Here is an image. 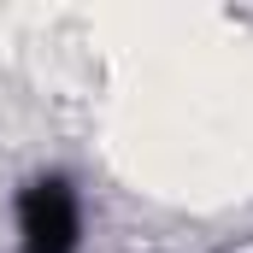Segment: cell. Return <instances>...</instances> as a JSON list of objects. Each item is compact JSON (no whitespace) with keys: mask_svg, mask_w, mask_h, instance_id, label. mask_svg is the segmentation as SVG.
Here are the masks:
<instances>
[{"mask_svg":"<svg viewBox=\"0 0 253 253\" xmlns=\"http://www.w3.org/2000/svg\"><path fill=\"white\" fill-rule=\"evenodd\" d=\"M224 253H253V242H236V248H224Z\"/></svg>","mask_w":253,"mask_h":253,"instance_id":"7a4b0ae2","label":"cell"},{"mask_svg":"<svg viewBox=\"0 0 253 253\" xmlns=\"http://www.w3.org/2000/svg\"><path fill=\"white\" fill-rule=\"evenodd\" d=\"M83 200L65 177H36L18 189V248L24 253H77Z\"/></svg>","mask_w":253,"mask_h":253,"instance_id":"6da1fadb","label":"cell"}]
</instances>
